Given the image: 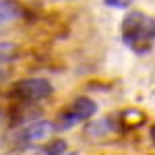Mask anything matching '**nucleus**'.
<instances>
[{"instance_id": "0eeeda50", "label": "nucleus", "mask_w": 155, "mask_h": 155, "mask_svg": "<svg viewBox=\"0 0 155 155\" xmlns=\"http://www.w3.org/2000/svg\"><path fill=\"white\" fill-rule=\"evenodd\" d=\"M110 8H126L128 4H132L134 0H104Z\"/></svg>"}, {"instance_id": "f257e3e1", "label": "nucleus", "mask_w": 155, "mask_h": 155, "mask_svg": "<svg viewBox=\"0 0 155 155\" xmlns=\"http://www.w3.org/2000/svg\"><path fill=\"white\" fill-rule=\"evenodd\" d=\"M120 35L134 54L145 56L153 50V19L141 11L128 12L122 19Z\"/></svg>"}, {"instance_id": "39448f33", "label": "nucleus", "mask_w": 155, "mask_h": 155, "mask_svg": "<svg viewBox=\"0 0 155 155\" xmlns=\"http://www.w3.org/2000/svg\"><path fill=\"white\" fill-rule=\"evenodd\" d=\"M21 8L19 4H15L11 0H0V27H6V25L15 23L17 19H21Z\"/></svg>"}, {"instance_id": "20e7f679", "label": "nucleus", "mask_w": 155, "mask_h": 155, "mask_svg": "<svg viewBox=\"0 0 155 155\" xmlns=\"http://www.w3.org/2000/svg\"><path fill=\"white\" fill-rule=\"evenodd\" d=\"M54 130V126H52V122H46V120H39L35 124H31V126H27L23 132H21V141L27 145H33V143H39V141H44V139H48L50 134Z\"/></svg>"}, {"instance_id": "423d86ee", "label": "nucleus", "mask_w": 155, "mask_h": 155, "mask_svg": "<svg viewBox=\"0 0 155 155\" xmlns=\"http://www.w3.org/2000/svg\"><path fill=\"white\" fill-rule=\"evenodd\" d=\"M12 52H15V46L8 44V41H0V64L2 62H8L12 58Z\"/></svg>"}, {"instance_id": "f03ea898", "label": "nucleus", "mask_w": 155, "mask_h": 155, "mask_svg": "<svg viewBox=\"0 0 155 155\" xmlns=\"http://www.w3.org/2000/svg\"><path fill=\"white\" fill-rule=\"evenodd\" d=\"M97 112V104L89 97H79L74 99L71 106H66L56 118V124H52L56 130H68L72 126L85 122L87 118H91Z\"/></svg>"}, {"instance_id": "7ed1b4c3", "label": "nucleus", "mask_w": 155, "mask_h": 155, "mask_svg": "<svg viewBox=\"0 0 155 155\" xmlns=\"http://www.w3.org/2000/svg\"><path fill=\"white\" fill-rule=\"evenodd\" d=\"M52 93V85L46 79H25L15 87V95L25 101H39Z\"/></svg>"}]
</instances>
